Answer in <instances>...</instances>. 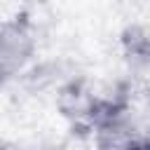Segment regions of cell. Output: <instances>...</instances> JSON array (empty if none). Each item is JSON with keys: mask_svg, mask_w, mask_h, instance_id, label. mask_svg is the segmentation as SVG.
I'll list each match as a JSON object with an SVG mask.
<instances>
[{"mask_svg": "<svg viewBox=\"0 0 150 150\" xmlns=\"http://www.w3.org/2000/svg\"><path fill=\"white\" fill-rule=\"evenodd\" d=\"M38 49V35L30 16L26 12L14 14L0 28V73L2 80L9 82L33 61Z\"/></svg>", "mask_w": 150, "mask_h": 150, "instance_id": "cell-1", "label": "cell"}, {"mask_svg": "<svg viewBox=\"0 0 150 150\" xmlns=\"http://www.w3.org/2000/svg\"><path fill=\"white\" fill-rule=\"evenodd\" d=\"M120 47L131 82L141 89H150V30L129 26L120 38Z\"/></svg>", "mask_w": 150, "mask_h": 150, "instance_id": "cell-2", "label": "cell"}, {"mask_svg": "<svg viewBox=\"0 0 150 150\" xmlns=\"http://www.w3.org/2000/svg\"><path fill=\"white\" fill-rule=\"evenodd\" d=\"M30 150H61L59 145H35V148H30Z\"/></svg>", "mask_w": 150, "mask_h": 150, "instance_id": "cell-3", "label": "cell"}]
</instances>
